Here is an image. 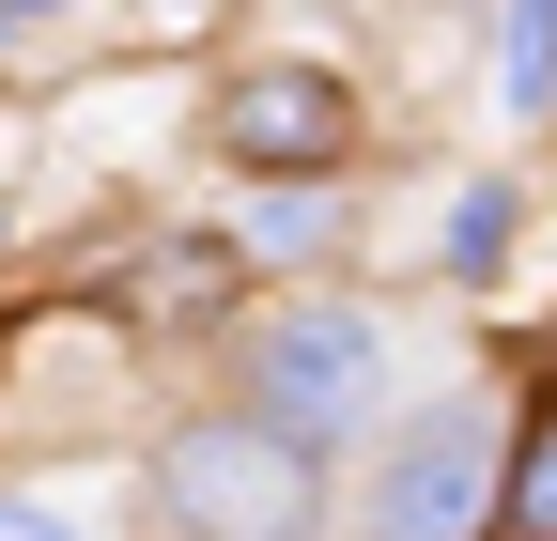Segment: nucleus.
I'll return each mask as SVG.
<instances>
[{"mask_svg":"<svg viewBox=\"0 0 557 541\" xmlns=\"http://www.w3.org/2000/svg\"><path fill=\"white\" fill-rule=\"evenodd\" d=\"M156 495L201 526V541H310V464L278 418H201L156 449Z\"/></svg>","mask_w":557,"mask_h":541,"instance_id":"obj_1","label":"nucleus"},{"mask_svg":"<svg viewBox=\"0 0 557 541\" xmlns=\"http://www.w3.org/2000/svg\"><path fill=\"white\" fill-rule=\"evenodd\" d=\"M480 495H496V433H480V402L449 418H418L387 495H372V541H480Z\"/></svg>","mask_w":557,"mask_h":541,"instance_id":"obj_2","label":"nucleus"},{"mask_svg":"<svg viewBox=\"0 0 557 541\" xmlns=\"http://www.w3.org/2000/svg\"><path fill=\"white\" fill-rule=\"evenodd\" d=\"M372 372H387V325H372V310H278V325H263V418H278V433L357 418Z\"/></svg>","mask_w":557,"mask_h":541,"instance_id":"obj_3","label":"nucleus"},{"mask_svg":"<svg viewBox=\"0 0 557 541\" xmlns=\"http://www.w3.org/2000/svg\"><path fill=\"white\" fill-rule=\"evenodd\" d=\"M218 140H233L248 171H325L341 140H357V109H341V78H325V62H248V78H233V109H218Z\"/></svg>","mask_w":557,"mask_h":541,"instance_id":"obj_4","label":"nucleus"},{"mask_svg":"<svg viewBox=\"0 0 557 541\" xmlns=\"http://www.w3.org/2000/svg\"><path fill=\"white\" fill-rule=\"evenodd\" d=\"M511 541H557V402H542V433H527V480H511Z\"/></svg>","mask_w":557,"mask_h":541,"instance_id":"obj_5","label":"nucleus"},{"mask_svg":"<svg viewBox=\"0 0 557 541\" xmlns=\"http://www.w3.org/2000/svg\"><path fill=\"white\" fill-rule=\"evenodd\" d=\"M496 248H511V186H465V201H449V263L480 279V263H496Z\"/></svg>","mask_w":557,"mask_h":541,"instance_id":"obj_6","label":"nucleus"},{"mask_svg":"<svg viewBox=\"0 0 557 541\" xmlns=\"http://www.w3.org/2000/svg\"><path fill=\"white\" fill-rule=\"evenodd\" d=\"M0 541H78V526H47V511H0Z\"/></svg>","mask_w":557,"mask_h":541,"instance_id":"obj_7","label":"nucleus"},{"mask_svg":"<svg viewBox=\"0 0 557 541\" xmlns=\"http://www.w3.org/2000/svg\"><path fill=\"white\" fill-rule=\"evenodd\" d=\"M0 16H47V0H0Z\"/></svg>","mask_w":557,"mask_h":541,"instance_id":"obj_8","label":"nucleus"}]
</instances>
